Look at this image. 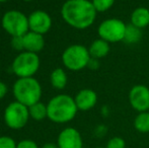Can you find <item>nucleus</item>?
Instances as JSON below:
<instances>
[{
  "instance_id": "f257e3e1",
  "label": "nucleus",
  "mask_w": 149,
  "mask_h": 148,
  "mask_svg": "<svg viewBox=\"0 0 149 148\" xmlns=\"http://www.w3.org/2000/svg\"><path fill=\"white\" fill-rule=\"evenodd\" d=\"M96 9L89 0H67L61 8V15L67 24L76 30L89 28L96 18Z\"/></svg>"
},
{
  "instance_id": "f03ea898",
  "label": "nucleus",
  "mask_w": 149,
  "mask_h": 148,
  "mask_svg": "<svg viewBox=\"0 0 149 148\" xmlns=\"http://www.w3.org/2000/svg\"><path fill=\"white\" fill-rule=\"evenodd\" d=\"M48 118L54 123L64 124L72 121L77 114V106L73 97L68 94H58L47 105Z\"/></svg>"
},
{
  "instance_id": "7ed1b4c3",
  "label": "nucleus",
  "mask_w": 149,
  "mask_h": 148,
  "mask_svg": "<svg viewBox=\"0 0 149 148\" xmlns=\"http://www.w3.org/2000/svg\"><path fill=\"white\" fill-rule=\"evenodd\" d=\"M12 92L16 101L30 108L39 103L42 97V86L33 77L18 78L14 82Z\"/></svg>"
},
{
  "instance_id": "20e7f679",
  "label": "nucleus",
  "mask_w": 149,
  "mask_h": 148,
  "mask_svg": "<svg viewBox=\"0 0 149 148\" xmlns=\"http://www.w3.org/2000/svg\"><path fill=\"white\" fill-rule=\"evenodd\" d=\"M91 60V56L86 47L82 45H71L65 49L62 54V62L67 69L71 71H79L87 67Z\"/></svg>"
},
{
  "instance_id": "39448f33",
  "label": "nucleus",
  "mask_w": 149,
  "mask_h": 148,
  "mask_svg": "<svg viewBox=\"0 0 149 148\" xmlns=\"http://www.w3.org/2000/svg\"><path fill=\"white\" fill-rule=\"evenodd\" d=\"M3 30L11 37H22L30 31L29 17L18 10H9L2 16Z\"/></svg>"
},
{
  "instance_id": "423d86ee",
  "label": "nucleus",
  "mask_w": 149,
  "mask_h": 148,
  "mask_svg": "<svg viewBox=\"0 0 149 148\" xmlns=\"http://www.w3.org/2000/svg\"><path fill=\"white\" fill-rule=\"evenodd\" d=\"M40 68V58L36 53L22 52L12 63V71L18 78L33 77Z\"/></svg>"
},
{
  "instance_id": "0eeeda50",
  "label": "nucleus",
  "mask_w": 149,
  "mask_h": 148,
  "mask_svg": "<svg viewBox=\"0 0 149 148\" xmlns=\"http://www.w3.org/2000/svg\"><path fill=\"white\" fill-rule=\"evenodd\" d=\"M30 119L29 108L18 101L10 103L4 111V122L10 129L24 128Z\"/></svg>"
},
{
  "instance_id": "6e6552de",
  "label": "nucleus",
  "mask_w": 149,
  "mask_h": 148,
  "mask_svg": "<svg viewBox=\"0 0 149 148\" xmlns=\"http://www.w3.org/2000/svg\"><path fill=\"white\" fill-rule=\"evenodd\" d=\"M127 24L118 18H109L100 22L97 33L100 39L108 43H118L124 41Z\"/></svg>"
},
{
  "instance_id": "1a4fd4ad",
  "label": "nucleus",
  "mask_w": 149,
  "mask_h": 148,
  "mask_svg": "<svg viewBox=\"0 0 149 148\" xmlns=\"http://www.w3.org/2000/svg\"><path fill=\"white\" fill-rule=\"evenodd\" d=\"M129 103L139 113L149 111V88L146 85H134L129 92Z\"/></svg>"
},
{
  "instance_id": "9d476101",
  "label": "nucleus",
  "mask_w": 149,
  "mask_h": 148,
  "mask_svg": "<svg viewBox=\"0 0 149 148\" xmlns=\"http://www.w3.org/2000/svg\"><path fill=\"white\" fill-rule=\"evenodd\" d=\"M29 26L30 31L40 35H45L50 31L52 26V18L46 11L36 10L29 16Z\"/></svg>"
},
{
  "instance_id": "9b49d317",
  "label": "nucleus",
  "mask_w": 149,
  "mask_h": 148,
  "mask_svg": "<svg viewBox=\"0 0 149 148\" xmlns=\"http://www.w3.org/2000/svg\"><path fill=\"white\" fill-rule=\"evenodd\" d=\"M57 144L59 148H82L83 141L80 133L75 128H66L60 132Z\"/></svg>"
},
{
  "instance_id": "f8f14e48",
  "label": "nucleus",
  "mask_w": 149,
  "mask_h": 148,
  "mask_svg": "<svg viewBox=\"0 0 149 148\" xmlns=\"http://www.w3.org/2000/svg\"><path fill=\"white\" fill-rule=\"evenodd\" d=\"M79 111H89L97 103V94L90 88H83L78 91L74 99Z\"/></svg>"
},
{
  "instance_id": "ddd939ff",
  "label": "nucleus",
  "mask_w": 149,
  "mask_h": 148,
  "mask_svg": "<svg viewBox=\"0 0 149 148\" xmlns=\"http://www.w3.org/2000/svg\"><path fill=\"white\" fill-rule=\"evenodd\" d=\"M24 50L31 53H39L45 47V40L43 35L37 34L31 31H29L24 36H22Z\"/></svg>"
},
{
  "instance_id": "4468645a",
  "label": "nucleus",
  "mask_w": 149,
  "mask_h": 148,
  "mask_svg": "<svg viewBox=\"0 0 149 148\" xmlns=\"http://www.w3.org/2000/svg\"><path fill=\"white\" fill-rule=\"evenodd\" d=\"M89 54L92 59H100L106 57L110 52V43L102 39H97L91 43L88 48Z\"/></svg>"
},
{
  "instance_id": "2eb2a0df",
  "label": "nucleus",
  "mask_w": 149,
  "mask_h": 148,
  "mask_svg": "<svg viewBox=\"0 0 149 148\" xmlns=\"http://www.w3.org/2000/svg\"><path fill=\"white\" fill-rule=\"evenodd\" d=\"M131 24L138 28H144L149 24V9L146 7H137L131 14Z\"/></svg>"
},
{
  "instance_id": "dca6fc26",
  "label": "nucleus",
  "mask_w": 149,
  "mask_h": 148,
  "mask_svg": "<svg viewBox=\"0 0 149 148\" xmlns=\"http://www.w3.org/2000/svg\"><path fill=\"white\" fill-rule=\"evenodd\" d=\"M51 84L54 88L56 89H63L65 88L67 84V74L62 68H56L52 71L51 76H50Z\"/></svg>"
},
{
  "instance_id": "f3484780",
  "label": "nucleus",
  "mask_w": 149,
  "mask_h": 148,
  "mask_svg": "<svg viewBox=\"0 0 149 148\" xmlns=\"http://www.w3.org/2000/svg\"><path fill=\"white\" fill-rule=\"evenodd\" d=\"M29 112H30L31 118L36 121H42L45 118H48L47 106L45 104L41 103V101L31 106L29 108Z\"/></svg>"
},
{
  "instance_id": "a211bd4d",
  "label": "nucleus",
  "mask_w": 149,
  "mask_h": 148,
  "mask_svg": "<svg viewBox=\"0 0 149 148\" xmlns=\"http://www.w3.org/2000/svg\"><path fill=\"white\" fill-rule=\"evenodd\" d=\"M134 127L140 133H149V111L139 113L136 116Z\"/></svg>"
},
{
  "instance_id": "6ab92c4d",
  "label": "nucleus",
  "mask_w": 149,
  "mask_h": 148,
  "mask_svg": "<svg viewBox=\"0 0 149 148\" xmlns=\"http://www.w3.org/2000/svg\"><path fill=\"white\" fill-rule=\"evenodd\" d=\"M140 39H141V31H140V28L134 26L133 24L127 26L124 41L129 44H134L137 43Z\"/></svg>"
},
{
  "instance_id": "aec40b11",
  "label": "nucleus",
  "mask_w": 149,
  "mask_h": 148,
  "mask_svg": "<svg viewBox=\"0 0 149 148\" xmlns=\"http://www.w3.org/2000/svg\"><path fill=\"white\" fill-rule=\"evenodd\" d=\"M116 0H91L94 8L97 12H104L114 5Z\"/></svg>"
},
{
  "instance_id": "412c9836",
  "label": "nucleus",
  "mask_w": 149,
  "mask_h": 148,
  "mask_svg": "<svg viewBox=\"0 0 149 148\" xmlns=\"http://www.w3.org/2000/svg\"><path fill=\"white\" fill-rule=\"evenodd\" d=\"M107 148H125L126 142L122 137H113L109 140Z\"/></svg>"
},
{
  "instance_id": "4be33fe9",
  "label": "nucleus",
  "mask_w": 149,
  "mask_h": 148,
  "mask_svg": "<svg viewBox=\"0 0 149 148\" xmlns=\"http://www.w3.org/2000/svg\"><path fill=\"white\" fill-rule=\"evenodd\" d=\"M16 143L11 137L1 136L0 137V148H16Z\"/></svg>"
},
{
  "instance_id": "5701e85b",
  "label": "nucleus",
  "mask_w": 149,
  "mask_h": 148,
  "mask_svg": "<svg viewBox=\"0 0 149 148\" xmlns=\"http://www.w3.org/2000/svg\"><path fill=\"white\" fill-rule=\"evenodd\" d=\"M11 47L14 50L22 51L24 50V43H22V37H12Z\"/></svg>"
},
{
  "instance_id": "b1692460",
  "label": "nucleus",
  "mask_w": 149,
  "mask_h": 148,
  "mask_svg": "<svg viewBox=\"0 0 149 148\" xmlns=\"http://www.w3.org/2000/svg\"><path fill=\"white\" fill-rule=\"evenodd\" d=\"M16 148H39V146H38L35 141L30 140V139H26V140L18 142L17 145H16Z\"/></svg>"
},
{
  "instance_id": "393cba45",
  "label": "nucleus",
  "mask_w": 149,
  "mask_h": 148,
  "mask_svg": "<svg viewBox=\"0 0 149 148\" xmlns=\"http://www.w3.org/2000/svg\"><path fill=\"white\" fill-rule=\"evenodd\" d=\"M7 93V85L4 82L0 81V99H2Z\"/></svg>"
},
{
  "instance_id": "a878e982",
  "label": "nucleus",
  "mask_w": 149,
  "mask_h": 148,
  "mask_svg": "<svg viewBox=\"0 0 149 148\" xmlns=\"http://www.w3.org/2000/svg\"><path fill=\"white\" fill-rule=\"evenodd\" d=\"M42 148H59L58 144H55V143H46V144L43 145Z\"/></svg>"
},
{
  "instance_id": "bb28decb",
  "label": "nucleus",
  "mask_w": 149,
  "mask_h": 148,
  "mask_svg": "<svg viewBox=\"0 0 149 148\" xmlns=\"http://www.w3.org/2000/svg\"><path fill=\"white\" fill-rule=\"evenodd\" d=\"M8 1V0H0V3H2V2H6Z\"/></svg>"
},
{
  "instance_id": "cd10ccee",
  "label": "nucleus",
  "mask_w": 149,
  "mask_h": 148,
  "mask_svg": "<svg viewBox=\"0 0 149 148\" xmlns=\"http://www.w3.org/2000/svg\"><path fill=\"white\" fill-rule=\"evenodd\" d=\"M22 1H26V2H30V1H33V0H22Z\"/></svg>"
},
{
  "instance_id": "c85d7f7f",
  "label": "nucleus",
  "mask_w": 149,
  "mask_h": 148,
  "mask_svg": "<svg viewBox=\"0 0 149 148\" xmlns=\"http://www.w3.org/2000/svg\"><path fill=\"white\" fill-rule=\"evenodd\" d=\"M96 148H107V147H96Z\"/></svg>"
}]
</instances>
